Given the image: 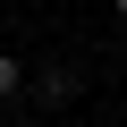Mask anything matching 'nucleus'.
Listing matches in <instances>:
<instances>
[{"label": "nucleus", "mask_w": 127, "mask_h": 127, "mask_svg": "<svg viewBox=\"0 0 127 127\" xmlns=\"http://www.w3.org/2000/svg\"><path fill=\"white\" fill-rule=\"evenodd\" d=\"M34 93H42V102H76V68H42Z\"/></svg>", "instance_id": "obj_1"}, {"label": "nucleus", "mask_w": 127, "mask_h": 127, "mask_svg": "<svg viewBox=\"0 0 127 127\" xmlns=\"http://www.w3.org/2000/svg\"><path fill=\"white\" fill-rule=\"evenodd\" d=\"M17 85H26V68H17V59H9V51H0V102H9Z\"/></svg>", "instance_id": "obj_2"}, {"label": "nucleus", "mask_w": 127, "mask_h": 127, "mask_svg": "<svg viewBox=\"0 0 127 127\" xmlns=\"http://www.w3.org/2000/svg\"><path fill=\"white\" fill-rule=\"evenodd\" d=\"M119 26H127V0H119Z\"/></svg>", "instance_id": "obj_3"}]
</instances>
